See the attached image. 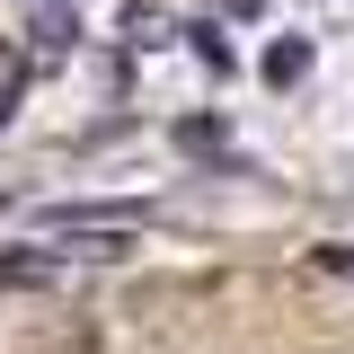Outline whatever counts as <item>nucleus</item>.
<instances>
[{"mask_svg":"<svg viewBox=\"0 0 354 354\" xmlns=\"http://www.w3.org/2000/svg\"><path fill=\"white\" fill-rule=\"evenodd\" d=\"M53 230H62V266H115L133 248V221L124 213H106V221L97 213H62Z\"/></svg>","mask_w":354,"mask_h":354,"instance_id":"obj_1","label":"nucleus"},{"mask_svg":"<svg viewBox=\"0 0 354 354\" xmlns=\"http://www.w3.org/2000/svg\"><path fill=\"white\" fill-rule=\"evenodd\" d=\"M62 274H71V266H62V248H53V257H44V248L0 257V283H18V292H27V283H62Z\"/></svg>","mask_w":354,"mask_h":354,"instance_id":"obj_2","label":"nucleus"},{"mask_svg":"<svg viewBox=\"0 0 354 354\" xmlns=\"http://www.w3.org/2000/svg\"><path fill=\"white\" fill-rule=\"evenodd\" d=\"M301 71H310V44L301 36H274V44H266V80H274V88L301 80Z\"/></svg>","mask_w":354,"mask_h":354,"instance_id":"obj_3","label":"nucleus"},{"mask_svg":"<svg viewBox=\"0 0 354 354\" xmlns=\"http://www.w3.org/2000/svg\"><path fill=\"white\" fill-rule=\"evenodd\" d=\"M319 274H337V283H354V248H319Z\"/></svg>","mask_w":354,"mask_h":354,"instance_id":"obj_4","label":"nucleus"},{"mask_svg":"<svg viewBox=\"0 0 354 354\" xmlns=\"http://www.w3.org/2000/svg\"><path fill=\"white\" fill-rule=\"evenodd\" d=\"M221 9H230V18H257V9H266V0H221Z\"/></svg>","mask_w":354,"mask_h":354,"instance_id":"obj_5","label":"nucleus"}]
</instances>
